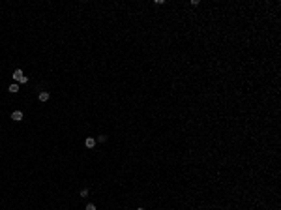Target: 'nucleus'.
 Returning <instances> with one entry per match:
<instances>
[{"label": "nucleus", "mask_w": 281, "mask_h": 210, "mask_svg": "<svg viewBox=\"0 0 281 210\" xmlns=\"http://www.w3.org/2000/svg\"><path fill=\"white\" fill-rule=\"evenodd\" d=\"M85 210H96V205H92V203H88V205H86V208Z\"/></svg>", "instance_id": "7"}, {"label": "nucleus", "mask_w": 281, "mask_h": 210, "mask_svg": "<svg viewBox=\"0 0 281 210\" xmlns=\"http://www.w3.org/2000/svg\"><path fill=\"white\" fill-rule=\"evenodd\" d=\"M137 210H144V208H137Z\"/></svg>", "instance_id": "9"}, {"label": "nucleus", "mask_w": 281, "mask_h": 210, "mask_svg": "<svg viewBox=\"0 0 281 210\" xmlns=\"http://www.w3.org/2000/svg\"><path fill=\"white\" fill-rule=\"evenodd\" d=\"M105 141H107V137H105V135H99V137H98V141H96V143H105Z\"/></svg>", "instance_id": "6"}, {"label": "nucleus", "mask_w": 281, "mask_h": 210, "mask_svg": "<svg viewBox=\"0 0 281 210\" xmlns=\"http://www.w3.org/2000/svg\"><path fill=\"white\" fill-rule=\"evenodd\" d=\"M13 79L17 81V83H21V85H24V83H28V77L22 73V70H15L13 72Z\"/></svg>", "instance_id": "1"}, {"label": "nucleus", "mask_w": 281, "mask_h": 210, "mask_svg": "<svg viewBox=\"0 0 281 210\" xmlns=\"http://www.w3.org/2000/svg\"><path fill=\"white\" fill-rule=\"evenodd\" d=\"M85 144H86V148H94V146H96V139L88 137V139L85 141Z\"/></svg>", "instance_id": "4"}, {"label": "nucleus", "mask_w": 281, "mask_h": 210, "mask_svg": "<svg viewBox=\"0 0 281 210\" xmlns=\"http://www.w3.org/2000/svg\"><path fill=\"white\" fill-rule=\"evenodd\" d=\"M9 92H11V94H17V92H19V85H17V83H13V85H11V86H9Z\"/></svg>", "instance_id": "5"}, {"label": "nucleus", "mask_w": 281, "mask_h": 210, "mask_svg": "<svg viewBox=\"0 0 281 210\" xmlns=\"http://www.w3.org/2000/svg\"><path fill=\"white\" fill-rule=\"evenodd\" d=\"M86 195H88V189H86V188L81 189V197H86Z\"/></svg>", "instance_id": "8"}, {"label": "nucleus", "mask_w": 281, "mask_h": 210, "mask_svg": "<svg viewBox=\"0 0 281 210\" xmlns=\"http://www.w3.org/2000/svg\"><path fill=\"white\" fill-rule=\"evenodd\" d=\"M11 120L21 122V120H22V113H21V111H13V113H11Z\"/></svg>", "instance_id": "3"}, {"label": "nucleus", "mask_w": 281, "mask_h": 210, "mask_svg": "<svg viewBox=\"0 0 281 210\" xmlns=\"http://www.w3.org/2000/svg\"><path fill=\"white\" fill-rule=\"evenodd\" d=\"M38 98H40V101L41 103H45V101H49V92H47V90H43V92H40V96H38Z\"/></svg>", "instance_id": "2"}]
</instances>
